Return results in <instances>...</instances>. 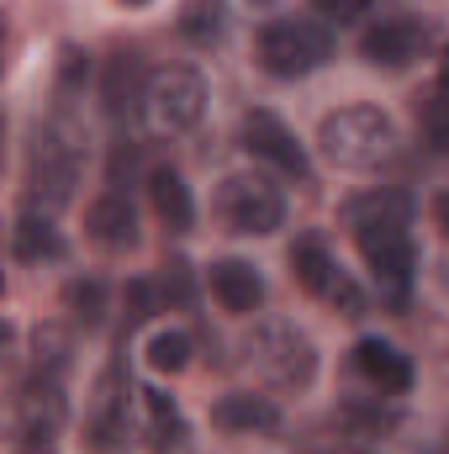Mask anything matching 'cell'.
Listing matches in <instances>:
<instances>
[{
  "instance_id": "f35d334b",
  "label": "cell",
  "mask_w": 449,
  "mask_h": 454,
  "mask_svg": "<svg viewBox=\"0 0 449 454\" xmlns=\"http://www.w3.org/2000/svg\"><path fill=\"white\" fill-rule=\"evenodd\" d=\"M254 5H270V0H254Z\"/></svg>"
},
{
  "instance_id": "83f0119b",
  "label": "cell",
  "mask_w": 449,
  "mask_h": 454,
  "mask_svg": "<svg viewBox=\"0 0 449 454\" xmlns=\"http://www.w3.org/2000/svg\"><path fill=\"white\" fill-rule=\"evenodd\" d=\"M159 301L191 307V264H185V259H169V264H164V275H159Z\"/></svg>"
},
{
  "instance_id": "7a4b0ae2",
  "label": "cell",
  "mask_w": 449,
  "mask_h": 454,
  "mask_svg": "<svg viewBox=\"0 0 449 454\" xmlns=\"http://www.w3.org/2000/svg\"><path fill=\"white\" fill-rule=\"evenodd\" d=\"M318 153L334 169H381L397 153V127L381 106H338L318 127Z\"/></svg>"
},
{
  "instance_id": "4316f807",
  "label": "cell",
  "mask_w": 449,
  "mask_h": 454,
  "mask_svg": "<svg viewBox=\"0 0 449 454\" xmlns=\"http://www.w3.org/2000/svg\"><path fill=\"white\" fill-rule=\"evenodd\" d=\"M143 407H148V423H154V434H159V444H180L185 439V423H180V407L164 396V391H143Z\"/></svg>"
},
{
  "instance_id": "5b68a950",
  "label": "cell",
  "mask_w": 449,
  "mask_h": 454,
  "mask_svg": "<svg viewBox=\"0 0 449 454\" xmlns=\"http://www.w3.org/2000/svg\"><path fill=\"white\" fill-rule=\"evenodd\" d=\"M207 116V80L185 64L154 69L143 85V121L154 137H180Z\"/></svg>"
},
{
  "instance_id": "8d00e7d4",
  "label": "cell",
  "mask_w": 449,
  "mask_h": 454,
  "mask_svg": "<svg viewBox=\"0 0 449 454\" xmlns=\"http://www.w3.org/2000/svg\"><path fill=\"white\" fill-rule=\"evenodd\" d=\"M116 5H132V11H138V5H148V0H116Z\"/></svg>"
},
{
  "instance_id": "277c9868",
  "label": "cell",
  "mask_w": 449,
  "mask_h": 454,
  "mask_svg": "<svg viewBox=\"0 0 449 454\" xmlns=\"http://www.w3.org/2000/svg\"><path fill=\"white\" fill-rule=\"evenodd\" d=\"M264 74L275 80H302L312 69H323L334 59V32L312 16H280V21H264L259 27V43H254Z\"/></svg>"
},
{
  "instance_id": "e0dca14e",
  "label": "cell",
  "mask_w": 449,
  "mask_h": 454,
  "mask_svg": "<svg viewBox=\"0 0 449 454\" xmlns=\"http://www.w3.org/2000/svg\"><path fill=\"white\" fill-rule=\"evenodd\" d=\"M343 223L349 227H391V223H413V196L402 185H381V191H365L343 207Z\"/></svg>"
},
{
  "instance_id": "74e56055",
  "label": "cell",
  "mask_w": 449,
  "mask_h": 454,
  "mask_svg": "<svg viewBox=\"0 0 449 454\" xmlns=\"http://www.w3.org/2000/svg\"><path fill=\"white\" fill-rule=\"evenodd\" d=\"M445 291H449V264H445Z\"/></svg>"
},
{
  "instance_id": "ba28073f",
  "label": "cell",
  "mask_w": 449,
  "mask_h": 454,
  "mask_svg": "<svg viewBox=\"0 0 449 454\" xmlns=\"http://www.w3.org/2000/svg\"><path fill=\"white\" fill-rule=\"evenodd\" d=\"M291 275H296V286L307 291V296H318V301H328L334 312L343 317H359L365 312V296H359V286L338 270L334 259H328V248L318 243V238H302L296 248H291Z\"/></svg>"
},
{
  "instance_id": "f1b7e54d",
  "label": "cell",
  "mask_w": 449,
  "mask_h": 454,
  "mask_svg": "<svg viewBox=\"0 0 449 454\" xmlns=\"http://www.w3.org/2000/svg\"><path fill=\"white\" fill-rule=\"evenodd\" d=\"M127 323H143L159 312V280H127Z\"/></svg>"
},
{
  "instance_id": "d6a6232c",
  "label": "cell",
  "mask_w": 449,
  "mask_h": 454,
  "mask_svg": "<svg viewBox=\"0 0 449 454\" xmlns=\"http://www.w3.org/2000/svg\"><path fill=\"white\" fill-rule=\"evenodd\" d=\"M132 169H138V148L116 143L112 148V191H122V180H132Z\"/></svg>"
},
{
  "instance_id": "2e32d148",
  "label": "cell",
  "mask_w": 449,
  "mask_h": 454,
  "mask_svg": "<svg viewBox=\"0 0 449 454\" xmlns=\"http://www.w3.org/2000/svg\"><path fill=\"white\" fill-rule=\"evenodd\" d=\"M85 227H91V238H96L101 248H116V254L138 248V212H132L127 191H106V196H96L91 212H85Z\"/></svg>"
},
{
  "instance_id": "7402d4cb",
  "label": "cell",
  "mask_w": 449,
  "mask_h": 454,
  "mask_svg": "<svg viewBox=\"0 0 449 454\" xmlns=\"http://www.w3.org/2000/svg\"><path fill=\"white\" fill-rule=\"evenodd\" d=\"M338 423H343V434L354 444H365V439H386L397 428V412L381 407V402H343L338 407Z\"/></svg>"
},
{
  "instance_id": "6da1fadb",
  "label": "cell",
  "mask_w": 449,
  "mask_h": 454,
  "mask_svg": "<svg viewBox=\"0 0 449 454\" xmlns=\"http://www.w3.org/2000/svg\"><path fill=\"white\" fill-rule=\"evenodd\" d=\"M80 164H85V137L75 121H48L37 137H32V153H27V201L32 212H59L75 185H80Z\"/></svg>"
},
{
  "instance_id": "30bf717a",
  "label": "cell",
  "mask_w": 449,
  "mask_h": 454,
  "mask_svg": "<svg viewBox=\"0 0 449 454\" xmlns=\"http://www.w3.org/2000/svg\"><path fill=\"white\" fill-rule=\"evenodd\" d=\"M423 43H429V27L423 21H413V16H381L375 27H365L359 53L375 69H407V64L423 59Z\"/></svg>"
},
{
  "instance_id": "52a82bcc",
  "label": "cell",
  "mask_w": 449,
  "mask_h": 454,
  "mask_svg": "<svg viewBox=\"0 0 449 454\" xmlns=\"http://www.w3.org/2000/svg\"><path fill=\"white\" fill-rule=\"evenodd\" d=\"M217 217L243 238H270L286 223V201L264 175H227L217 191Z\"/></svg>"
},
{
  "instance_id": "4dcf8cb0",
  "label": "cell",
  "mask_w": 449,
  "mask_h": 454,
  "mask_svg": "<svg viewBox=\"0 0 449 454\" xmlns=\"http://www.w3.org/2000/svg\"><path fill=\"white\" fill-rule=\"evenodd\" d=\"M85 80H91V53L64 48V53H59V90H80Z\"/></svg>"
},
{
  "instance_id": "9c48e42d",
  "label": "cell",
  "mask_w": 449,
  "mask_h": 454,
  "mask_svg": "<svg viewBox=\"0 0 449 454\" xmlns=\"http://www.w3.org/2000/svg\"><path fill=\"white\" fill-rule=\"evenodd\" d=\"M243 148L254 153V159H264L270 169H280V175H291V180H307V148L296 143V132L280 121L275 112H264V106H254V112L243 116Z\"/></svg>"
},
{
  "instance_id": "cb8c5ba5",
  "label": "cell",
  "mask_w": 449,
  "mask_h": 454,
  "mask_svg": "<svg viewBox=\"0 0 449 454\" xmlns=\"http://www.w3.org/2000/svg\"><path fill=\"white\" fill-rule=\"evenodd\" d=\"M64 364H69V333L53 328V323H43V328L32 333V370H43V375H64Z\"/></svg>"
},
{
  "instance_id": "603a6c76",
  "label": "cell",
  "mask_w": 449,
  "mask_h": 454,
  "mask_svg": "<svg viewBox=\"0 0 449 454\" xmlns=\"http://www.w3.org/2000/svg\"><path fill=\"white\" fill-rule=\"evenodd\" d=\"M64 307H69V317L80 328H101V317H106V286L101 280H69L64 286Z\"/></svg>"
},
{
  "instance_id": "1f68e13d",
  "label": "cell",
  "mask_w": 449,
  "mask_h": 454,
  "mask_svg": "<svg viewBox=\"0 0 449 454\" xmlns=\"http://www.w3.org/2000/svg\"><path fill=\"white\" fill-rule=\"evenodd\" d=\"M370 5H375V0H312V11H318L323 21H338V27H343V21H359Z\"/></svg>"
},
{
  "instance_id": "d6986e66",
  "label": "cell",
  "mask_w": 449,
  "mask_h": 454,
  "mask_svg": "<svg viewBox=\"0 0 449 454\" xmlns=\"http://www.w3.org/2000/svg\"><path fill=\"white\" fill-rule=\"evenodd\" d=\"M143 85H148V74H143L138 53H112V59H106L101 101H106V112H112V116H122V112H143Z\"/></svg>"
},
{
  "instance_id": "5bb4252c",
  "label": "cell",
  "mask_w": 449,
  "mask_h": 454,
  "mask_svg": "<svg viewBox=\"0 0 449 454\" xmlns=\"http://www.w3.org/2000/svg\"><path fill=\"white\" fill-rule=\"evenodd\" d=\"M212 428L223 434H280V407L254 391H227L212 402Z\"/></svg>"
},
{
  "instance_id": "44dd1931",
  "label": "cell",
  "mask_w": 449,
  "mask_h": 454,
  "mask_svg": "<svg viewBox=\"0 0 449 454\" xmlns=\"http://www.w3.org/2000/svg\"><path fill=\"white\" fill-rule=\"evenodd\" d=\"M227 21H232L227 0H180V16H175L180 37H185V43H196V48L223 43V37H227Z\"/></svg>"
},
{
  "instance_id": "d590c367",
  "label": "cell",
  "mask_w": 449,
  "mask_h": 454,
  "mask_svg": "<svg viewBox=\"0 0 449 454\" xmlns=\"http://www.w3.org/2000/svg\"><path fill=\"white\" fill-rule=\"evenodd\" d=\"M439 90H449V43H445V53H439V80H434Z\"/></svg>"
},
{
  "instance_id": "484cf974",
  "label": "cell",
  "mask_w": 449,
  "mask_h": 454,
  "mask_svg": "<svg viewBox=\"0 0 449 454\" xmlns=\"http://www.w3.org/2000/svg\"><path fill=\"white\" fill-rule=\"evenodd\" d=\"M148 364H154L159 375H180V370L191 364V339H185L180 328L154 333V339H148Z\"/></svg>"
},
{
  "instance_id": "ffe728a7",
  "label": "cell",
  "mask_w": 449,
  "mask_h": 454,
  "mask_svg": "<svg viewBox=\"0 0 449 454\" xmlns=\"http://www.w3.org/2000/svg\"><path fill=\"white\" fill-rule=\"evenodd\" d=\"M11 254L16 264H43V259H59L64 254V238L48 212H21L16 227H11Z\"/></svg>"
},
{
  "instance_id": "9a60e30c",
  "label": "cell",
  "mask_w": 449,
  "mask_h": 454,
  "mask_svg": "<svg viewBox=\"0 0 449 454\" xmlns=\"http://www.w3.org/2000/svg\"><path fill=\"white\" fill-rule=\"evenodd\" d=\"M207 286H212L217 307L223 312H238V317L259 312V301H264V275L254 264H243V259H217L212 275H207Z\"/></svg>"
},
{
  "instance_id": "836d02e7",
  "label": "cell",
  "mask_w": 449,
  "mask_h": 454,
  "mask_svg": "<svg viewBox=\"0 0 449 454\" xmlns=\"http://www.w3.org/2000/svg\"><path fill=\"white\" fill-rule=\"evenodd\" d=\"M302 454H375L370 444H354V439H328V444H312V450Z\"/></svg>"
},
{
  "instance_id": "4fadbf2b",
  "label": "cell",
  "mask_w": 449,
  "mask_h": 454,
  "mask_svg": "<svg viewBox=\"0 0 449 454\" xmlns=\"http://www.w3.org/2000/svg\"><path fill=\"white\" fill-rule=\"evenodd\" d=\"M354 364L359 375L381 391V396H407L413 391V359L386 339H359L354 343Z\"/></svg>"
},
{
  "instance_id": "3957f363",
  "label": "cell",
  "mask_w": 449,
  "mask_h": 454,
  "mask_svg": "<svg viewBox=\"0 0 449 454\" xmlns=\"http://www.w3.org/2000/svg\"><path fill=\"white\" fill-rule=\"evenodd\" d=\"M243 348H248L254 375L264 386H275V391H307L318 380V343L307 339L296 323H286V317L259 323Z\"/></svg>"
},
{
  "instance_id": "e575fe53",
  "label": "cell",
  "mask_w": 449,
  "mask_h": 454,
  "mask_svg": "<svg viewBox=\"0 0 449 454\" xmlns=\"http://www.w3.org/2000/svg\"><path fill=\"white\" fill-rule=\"evenodd\" d=\"M434 223H439V232L449 238V191L439 196V201H434Z\"/></svg>"
},
{
  "instance_id": "8fae6325",
  "label": "cell",
  "mask_w": 449,
  "mask_h": 454,
  "mask_svg": "<svg viewBox=\"0 0 449 454\" xmlns=\"http://www.w3.org/2000/svg\"><path fill=\"white\" fill-rule=\"evenodd\" d=\"M85 439L96 454H116L127 439V370L112 364L101 380H96V396H91V418H85Z\"/></svg>"
},
{
  "instance_id": "ac0fdd59",
  "label": "cell",
  "mask_w": 449,
  "mask_h": 454,
  "mask_svg": "<svg viewBox=\"0 0 449 454\" xmlns=\"http://www.w3.org/2000/svg\"><path fill=\"white\" fill-rule=\"evenodd\" d=\"M148 201H154L159 223L169 227V232H191L196 201H191V185L180 180V169H154V175H148Z\"/></svg>"
},
{
  "instance_id": "d4e9b609",
  "label": "cell",
  "mask_w": 449,
  "mask_h": 454,
  "mask_svg": "<svg viewBox=\"0 0 449 454\" xmlns=\"http://www.w3.org/2000/svg\"><path fill=\"white\" fill-rule=\"evenodd\" d=\"M418 127H423V143L434 153H449V90H429V101L418 106Z\"/></svg>"
},
{
  "instance_id": "7c38bea8",
  "label": "cell",
  "mask_w": 449,
  "mask_h": 454,
  "mask_svg": "<svg viewBox=\"0 0 449 454\" xmlns=\"http://www.w3.org/2000/svg\"><path fill=\"white\" fill-rule=\"evenodd\" d=\"M64 412H69L64 380L43 370H32L11 396V428H64Z\"/></svg>"
},
{
  "instance_id": "8992f818",
  "label": "cell",
  "mask_w": 449,
  "mask_h": 454,
  "mask_svg": "<svg viewBox=\"0 0 449 454\" xmlns=\"http://www.w3.org/2000/svg\"><path fill=\"white\" fill-rule=\"evenodd\" d=\"M354 243L365 254V270L381 291L386 307H402L413 296V275H418V248H413V232L402 223L391 227H354Z\"/></svg>"
},
{
  "instance_id": "f546056e",
  "label": "cell",
  "mask_w": 449,
  "mask_h": 454,
  "mask_svg": "<svg viewBox=\"0 0 449 454\" xmlns=\"http://www.w3.org/2000/svg\"><path fill=\"white\" fill-rule=\"evenodd\" d=\"M11 454H59V428H11Z\"/></svg>"
}]
</instances>
